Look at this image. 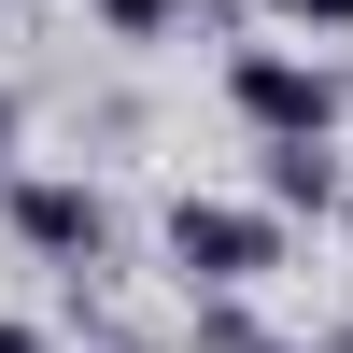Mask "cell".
I'll use <instances>...</instances> for the list:
<instances>
[{
    "mask_svg": "<svg viewBox=\"0 0 353 353\" xmlns=\"http://www.w3.org/2000/svg\"><path fill=\"white\" fill-rule=\"evenodd\" d=\"M283 198H170V269L184 283H269L283 269Z\"/></svg>",
    "mask_w": 353,
    "mask_h": 353,
    "instance_id": "obj_1",
    "label": "cell"
},
{
    "mask_svg": "<svg viewBox=\"0 0 353 353\" xmlns=\"http://www.w3.org/2000/svg\"><path fill=\"white\" fill-rule=\"evenodd\" d=\"M226 113L254 141H297V128H339V71L297 43H226Z\"/></svg>",
    "mask_w": 353,
    "mask_h": 353,
    "instance_id": "obj_2",
    "label": "cell"
},
{
    "mask_svg": "<svg viewBox=\"0 0 353 353\" xmlns=\"http://www.w3.org/2000/svg\"><path fill=\"white\" fill-rule=\"evenodd\" d=\"M0 226H14L43 269H71V283L113 254V212H99V184H71V170H14V184H0Z\"/></svg>",
    "mask_w": 353,
    "mask_h": 353,
    "instance_id": "obj_3",
    "label": "cell"
},
{
    "mask_svg": "<svg viewBox=\"0 0 353 353\" xmlns=\"http://www.w3.org/2000/svg\"><path fill=\"white\" fill-rule=\"evenodd\" d=\"M254 198H283V212H311V226H325L339 198H353V170H339V128H297V141H254Z\"/></svg>",
    "mask_w": 353,
    "mask_h": 353,
    "instance_id": "obj_4",
    "label": "cell"
},
{
    "mask_svg": "<svg viewBox=\"0 0 353 353\" xmlns=\"http://www.w3.org/2000/svg\"><path fill=\"white\" fill-rule=\"evenodd\" d=\"M85 14H99L113 43H170L184 14H241V0H85Z\"/></svg>",
    "mask_w": 353,
    "mask_h": 353,
    "instance_id": "obj_5",
    "label": "cell"
},
{
    "mask_svg": "<svg viewBox=\"0 0 353 353\" xmlns=\"http://www.w3.org/2000/svg\"><path fill=\"white\" fill-rule=\"evenodd\" d=\"M283 14H297V28H353V0H283Z\"/></svg>",
    "mask_w": 353,
    "mask_h": 353,
    "instance_id": "obj_6",
    "label": "cell"
},
{
    "mask_svg": "<svg viewBox=\"0 0 353 353\" xmlns=\"http://www.w3.org/2000/svg\"><path fill=\"white\" fill-rule=\"evenodd\" d=\"M0 353H57V339H43V325H28V311H0Z\"/></svg>",
    "mask_w": 353,
    "mask_h": 353,
    "instance_id": "obj_7",
    "label": "cell"
},
{
    "mask_svg": "<svg viewBox=\"0 0 353 353\" xmlns=\"http://www.w3.org/2000/svg\"><path fill=\"white\" fill-rule=\"evenodd\" d=\"M254 353H339V339H254Z\"/></svg>",
    "mask_w": 353,
    "mask_h": 353,
    "instance_id": "obj_8",
    "label": "cell"
},
{
    "mask_svg": "<svg viewBox=\"0 0 353 353\" xmlns=\"http://www.w3.org/2000/svg\"><path fill=\"white\" fill-rule=\"evenodd\" d=\"M0 141H14V99H0Z\"/></svg>",
    "mask_w": 353,
    "mask_h": 353,
    "instance_id": "obj_9",
    "label": "cell"
},
{
    "mask_svg": "<svg viewBox=\"0 0 353 353\" xmlns=\"http://www.w3.org/2000/svg\"><path fill=\"white\" fill-rule=\"evenodd\" d=\"M339 241H353V198H339Z\"/></svg>",
    "mask_w": 353,
    "mask_h": 353,
    "instance_id": "obj_10",
    "label": "cell"
}]
</instances>
